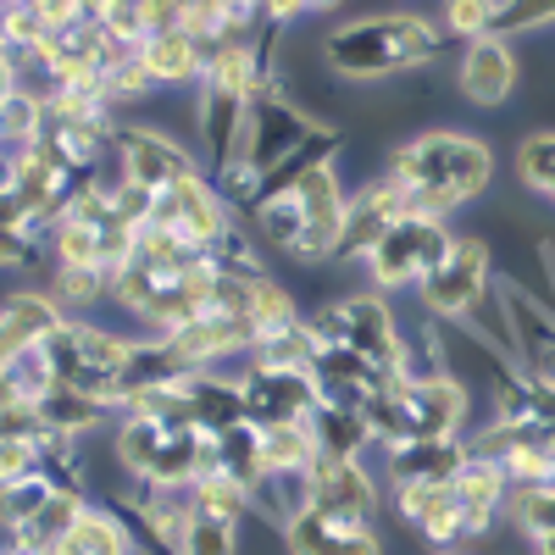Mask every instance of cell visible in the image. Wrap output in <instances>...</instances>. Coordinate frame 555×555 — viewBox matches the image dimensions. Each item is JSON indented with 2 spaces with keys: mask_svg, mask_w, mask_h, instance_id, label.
I'll list each match as a JSON object with an SVG mask.
<instances>
[{
  "mask_svg": "<svg viewBox=\"0 0 555 555\" xmlns=\"http://www.w3.org/2000/svg\"><path fill=\"white\" fill-rule=\"evenodd\" d=\"M128 350H133V339L101 328V322H78V317H67L62 328L44 339V361H51L56 384L83 389V395H101L106 405H112V384L122 373Z\"/></svg>",
  "mask_w": 555,
  "mask_h": 555,
  "instance_id": "52a82bcc",
  "label": "cell"
},
{
  "mask_svg": "<svg viewBox=\"0 0 555 555\" xmlns=\"http://www.w3.org/2000/svg\"><path fill=\"white\" fill-rule=\"evenodd\" d=\"M17 89H23V73H17V62H12V56H0V106H7V101L17 95Z\"/></svg>",
  "mask_w": 555,
  "mask_h": 555,
  "instance_id": "74e56055",
  "label": "cell"
},
{
  "mask_svg": "<svg viewBox=\"0 0 555 555\" xmlns=\"http://www.w3.org/2000/svg\"><path fill=\"white\" fill-rule=\"evenodd\" d=\"M67 322V311L51 300V295H12V300H0V366H7L12 356L44 345L56 328Z\"/></svg>",
  "mask_w": 555,
  "mask_h": 555,
  "instance_id": "44dd1931",
  "label": "cell"
},
{
  "mask_svg": "<svg viewBox=\"0 0 555 555\" xmlns=\"http://www.w3.org/2000/svg\"><path fill=\"white\" fill-rule=\"evenodd\" d=\"M517 178H522V190L555 201V128H539L517 145Z\"/></svg>",
  "mask_w": 555,
  "mask_h": 555,
  "instance_id": "836d02e7",
  "label": "cell"
},
{
  "mask_svg": "<svg viewBox=\"0 0 555 555\" xmlns=\"http://www.w3.org/2000/svg\"><path fill=\"white\" fill-rule=\"evenodd\" d=\"M311 384L322 395V405H345V411H361L373 395H384L395 384V373H384L378 361H366L361 350L350 345H328L322 339L317 361H311Z\"/></svg>",
  "mask_w": 555,
  "mask_h": 555,
  "instance_id": "9a60e30c",
  "label": "cell"
},
{
  "mask_svg": "<svg viewBox=\"0 0 555 555\" xmlns=\"http://www.w3.org/2000/svg\"><path fill=\"white\" fill-rule=\"evenodd\" d=\"M39 416H44V428L51 434H62V439H83V434H95L106 416H112V405L101 400V395H83V389H67V384H51L39 400Z\"/></svg>",
  "mask_w": 555,
  "mask_h": 555,
  "instance_id": "cb8c5ba5",
  "label": "cell"
},
{
  "mask_svg": "<svg viewBox=\"0 0 555 555\" xmlns=\"http://www.w3.org/2000/svg\"><path fill=\"white\" fill-rule=\"evenodd\" d=\"M190 366H217V361H234V356H250V345L261 339V328L240 311H222V306H206L195 322H183V328L167 334Z\"/></svg>",
  "mask_w": 555,
  "mask_h": 555,
  "instance_id": "e0dca14e",
  "label": "cell"
},
{
  "mask_svg": "<svg viewBox=\"0 0 555 555\" xmlns=\"http://www.w3.org/2000/svg\"><path fill=\"white\" fill-rule=\"evenodd\" d=\"M306 483H311V512L356 528H378V483L361 467V455H317Z\"/></svg>",
  "mask_w": 555,
  "mask_h": 555,
  "instance_id": "8fae6325",
  "label": "cell"
},
{
  "mask_svg": "<svg viewBox=\"0 0 555 555\" xmlns=\"http://www.w3.org/2000/svg\"><path fill=\"white\" fill-rule=\"evenodd\" d=\"M284 550L289 555H384L378 528H356V522H334L322 512H306L284 528Z\"/></svg>",
  "mask_w": 555,
  "mask_h": 555,
  "instance_id": "ffe728a7",
  "label": "cell"
},
{
  "mask_svg": "<svg viewBox=\"0 0 555 555\" xmlns=\"http://www.w3.org/2000/svg\"><path fill=\"white\" fill-rule=\"evenodd\" d=\"M311 328L328 339V345H350V350H361L366 361H378L384 373H395V366H400V350H405V322L395 317V306H389L384 289L328 300V306L311 317Z\"/></svg>",
  "mask_w": 555,
  "mask_h": 555,
  "instance_id": "ba28073f",
  "label": "cell"
},
{
  "mask_svg": "<svg viewBox=\"0 0 555 555\" xmlns=\"http://www.w3.org/2000/svg\"><path fill=\"white\" fill-rule=\"evenodd\" d=\"M250 95H256L250 44H222V51H211V62L201 73V101H195V133H201V167H206V178H217L222 167L240 162Z\"/></svg>",
  "mask_w": 555,
  "mask_h": 555,
  "instance_id": "3957f363",
  "label": "cell"
},
{
  "mask_svg": "<svg viewBox=\"0 0 555 555\" xmlns=\"http://www.w3.org/2000/svg\"><path fill=\"white\" fill-rule=\"evenodd\" d=\"M289 195L300 206V245H295V261H334V245H339V228H345V183L334 167H311L300 183H289Z\"/></svg>",
  "mask_w": 555,
  "mask_h": 555,
  "instance_id": "7c38bea8",
  "label": "cell"
},
{
  "mask_svg": "<svg viewBox=\"0 0 555 555\" xmlns=\"http://www.w3.org/2000/svg\"><path fill=\"white\" fill-rule=\"evenodd\" d=\"M522 83V62H517V44L500 39V34H483V39H467V56L455 67V89L467 95L473 106L494 112L517 95Z\"/></svg>",
  "mask_w": 555,
  "mask_h": 555,
  "instance_id": "5bb4252c",
  "label": "cell"
},
{
  "mask_svg": "<svg viewBox=\"0 0 555 555\" xmlns=\"http://www.w3.org/2000/svg\"><path fill=\"white\" fill-rule=\"evenodd\" d=\"M384 183L405 201V211L450 217L461 206H473L494 183V151L478 133L428 128V133H411L405 145H395L384 156Z\"/></svg>",
  "mask_w": 555,
  "mask_h": 555,
  "instance_id": "6da1fadb",
  "label": "cell"
},
{
  "mask_svg": "<svg viewBox=\"0 0 555 555\" xmlns=\"http://www.w3.org/2000/svg\"><path fill=\"white\" fill-rule=\"evenodd\" d=\"M39 128H44V95L23 83L17 95L0 106V145H7V151H28L39 139Z\"/></svg>",
  "mask_w": 555,
  "mask_h": 555,
  "instance_id": "d6a6232c",
  "label": "cell"
},
{
  "mask_svg": "<svg viewBox=\"0 0 555 555\" xmlns=\"http://www.w3.org/2000/svg\"><path fill=\"white\" fill-rule=\"evenodd\" d=\"M434 555H467V550H434Z\"/></svg>",
  "mask_w": 555,
  "mask_h": 555,
  "instance_id": "60d3db41",
  "label": "cell"
},
{
  "mask_svg": "<svg viewBox=\"0 0 555 555\" xmlns=\"http://www.w3.org/2000/svg\"><path fill=\"white\" fill-rule=\"evenodd\" d=\"M89 505V494H73L62 489L34 522H23L17 533H7V555H56V544L67 539V528L78 522V512Z\"/></svg>",
  "mask_w": 555,
  "mask_h": 555,
  "instance_id": "d4e9b609",
  "label": "cell"
},
{
  "mask_svg": "<svg viewBox=\"0 0 555 555\" xmlns=\"http://www.w3.org/2000/svg\"><path fill=\"white\" fill-rule=\"evenodd\" d=\"M139 555H145V550H139Z\"/></svg>",
  "mask_w": 555,
  "mask_h": 555,
  "instance_id": "b9f144b4",
  "label": "cell"
},
{
  "mask_svg": "<svg viewBox=\"0 0 555 555\" xmlns=\"http://www.w3.org/2000/svg\"><path fill=\"white\" fill-rule=\"evenodd\" d=\"M106 272L101 267H83V261H51V300L56 306H73V311H83V306H95V300H106Z\"/></svg>",
  "mask_w": 555,
  "mask_h": 555,
  "instance_id": "1f68e13d",
  "label": "cell"
},
{
  "mask_svg": "<svg viewBox=\"0 0 555 555\" xmlns=\"http://www.w3.org/2000/svg\"><path fill=\"white\" fill-rule=\"evenodd\" d=\"M512 512H517V528H522L528 539H544V533H555V478H550V483L512 489Z\"/></svg>",
  "mask_w": 555,
  "mask_h": 555,
  "instance_id": "d590c367",
  "label": "cell"
},
{
  "mask_svg": "<svg viewBox=\"0 0 555 555\" xmlns=\"http://www.w3.org/2000/svg\"><path fill=\"white\" fill-rule=\"evenodd\" d=\"M494 284H500V272H494L489 240L455 234L444 261L423 278V284H416V300H423V311L439 317V322H473L494 300Z\"/></svg>",
  "mask_w": 555,
  "mask_h": 555,
  "instance_id": "5b68a950",
  "label": "cell"
},
{
  "mask_svg": "<svg viewBox=\"0 0 555 555\" xmlns=\"http://www.w3.org/2000/svg\"><path fill=\"white\" fill-rule=\"evenodd\" d=\"M405 211V201L389 190L384 178L361 183V190L350 195L345 206V228H339V245H334V261H366L373 256V245L389 234V222Z\"/></svg>",
  "mask_w": 555,
  "mask_h": 555,
  "instance_id": "ac0fdd59",
  "label": "cell"
},
{
  "mask_svg": "<svg viewBox=\"0 0 555 555\" xmlns=\"http://www.w3.org/2000/svg\"><path fill=\"white\" fill-rule=\"evenodd\" d=\"M455 245L450 234V217H434V211H400L389 222V234L373 245V256H366V278L389 295V289H416L423 278L444 261V250Z\"/></svg>",
  "mask_w": 555,
  "mask_h": 555,
  "instance_id": "8992f818",
  "label": "cell"
},
{
  "mask_svg": "<svg viewBox=\"0 0 555 555\" xmlns=\"http://www.w3.org/2000/svg\"><path fill=\"white\" fill-rule=\"evenodd\" d=\"M461 461H467V439H411L384 450V473L389 489H439L461 473Z\"/></svg>",
  "mask_w": 555,
  "mask_h": 555,
  "instance_id": "d6986e66",
  "label": "cell"
},
{
  "mask_svg": "<svg viewBox=\"0 0 555 555\" xmlns=\"http://www.w3.org/2000/svg\"><path fill=\"white\" fill-rule=\"evenodd\" d=\"M139 62H145V73L156 83H201L211 51H206V39H195L190 28H156L145 44H139Z\"/></svg>",
  "mask_w": 555,
  "mask_h": 555,
  "instance_id": "7402d4cb",
  "label": "cell"
},
{
  "mask_svg": "<svg viewBox=\"0 0 555 555\" xmlns=\"http://www.w3.org/2000/svg\"><path fill=\"white\" fill-rule=\"evenodd\" d=\"M117 178L133 183V190H172L183 178H201V156L190 145H178L172 133H156V128H139V122H117Z\"/></svg>",
  "mask_w": 555,
  "mask_h": 555,
  "instance_id": "30bf717a",
  "label": "cell"
},
{
  "mask_svg": "<svg viewBox=\"0 0 555 555\" xmlns=\"http://www.w3.org/2000/svg\"><path fill=\"white\" fill-rule=\"evenodd\" d=\"M550 23H555V0H500V12H494L500 39H522V34H539Z\"/></svg>",
  "mask_w": 555,
  "mask_h": 555,
  "instance_id": "8d00e7d4",
  "label": "cell"
},
{
  "mask_svg": "<svg viewBox=\"0 0 555 555\" xmlns=\"http://www.w3.org/2000/svg\"><path fill=\"white\" fill-rule=\"evenodd\" d=\"M217 478H228L234 489H245L256 500L261 478H267V455H261V428L256 423H240L217 434Z\"/></svg>",
  "mask_w": 555,
  "mask_h": 555,
  "instance_id": "4316f807",
  "label": "cell"
},
{
  "mask_svg": "<svg viewBox=\"0 0 555 555\" xmlns=\"http://www.w3.org/2000/svg\"><path fill=\"white\" fill-rule=\"evenodd\" d=\"M0 56H12V39H7V28H0Z\"/></svg>",
  "mask_w": 555,
  "mask_h": 555,
  "instance_id": "ab89813d",
  "label": "cell"
},
{
  "mask_svg": "<svg viewBox=\"0 0 555 555\" xmlns=\"http://www.w3.org/2000/svg\"><path fill=\"white\" fill-rule=\"evenodd\" d=\"M245 411L256 428H289V423H311V411L322 405L311 373H284V366H245Z\"/></svg>",
  "mask_w": 555,
  "mask_h": 555,
  "instance_id": "4fadbf2b",
  "label": "cell"
},
{
  "mask_svg": "<svg viewBox=\"0 0 555 555\" xmlns=\"http://www.w3.org/2000/svg\"><path fill=\"white\" fill-rule=\"evenodd\" d=\"M467 411H473V395L461 378H423V384L395 378L384 395L361 405L366 428H373V444H384V450L411 444V439H461Z\"/></svg>",
  "mask_w": 555,
  "mask_h": 555,
  "instance_id": "277c9868",
  "label": "cell"
},
{
  "mask_svg": "<svg viewBox=\"0 0 555 555\" xmlns=\"http://www.w3.org/2000/svg\"><path fill=\"white\" fill-rule=\"evenodd\" d=\"M306 428L317 439V455H361L366 444H373L366 416L361 411H345V405H317Z\"/></svg>",
  "mask_w": 555,
  "mask_h": 555,
  "instance_id": "83f0119b",
  "label": "cell"
},
{
  "mask_svg": "<svg viewBox=\"0 0 555 555\" xmlns=\"http://www.w3.org/2000/svg\"><path fill=\"white\" fill-rule=\"evenodd\" d=\"M450 34L423 12H366L322 34V62L350 83H384L444 56Z\"/></svg>",
  "mask_w": 555,
  "mask_h": 555,
  "instance_id": "7a4b0ae2",
  "label": "cell"
},
{
  "mask_svg": "<svg viewBox=\"0 0 555 555\" xmlns=\"http://www.w3.org/2000/svg\"><path fill=\"white\" fill-rule=\"evenodd\" d=\"M450 494L461 505V528H467V544L489 539L494 522L505 517V500H512V478H505L500 461L467 450V461H461V473L450 478Z\"/></svg>",
  "mask_w": 555,
  "mask_h": 555,
  "instance_id": "2e32d148",
  "label": "cell"
},
{
  "mask_svg": "<svg viewBox=\"0 0 555 555\" xmlns=\"http://www.w3.org/2000/svg\"><path fill=\"white\" fill-rule=\"evenodd\" d=\"M533 550H539V555H555V533H544V539H533Z\"/></svg>",
  "mask_w": 555,
  "mask_h": 555,
  "instance_id": "f35d334b",
  "label": "cell"
},
{
  "mask_svg": "<svg viewBox=\"0 0 555 555\" xmlns=\"http://www.w3.org/2000/svg\"><path fill=\"white\" fill-rule=\"evenodd\" d=\"M62 489L44 478V473H28V478H12L0 483V533H17L23 522H34L44 505H51Z\"/></svg>",
  "mask_w": 555,
  "mask_h": 555,
  "instance_id": "f1b7e54d",
  "label": "cell"
},
{
  "mask_svg": "<svg viewBox=\"0 0 555 555\" xmlns=\"http://www.w3.org/2000/svg\"><path fill=\"white\" fill-rule=\"evenodd\" d=\"M56 555H139V539H133V528L117 505L89 500L78 512V522L67 528V539L56 544Z\"/></svg>",
  "mask_w": 555,
  "mask_h": 555,
  "instance_id": "603a6c76",
  "label": "cell"
},
{
  "mask_svg": "<svg viewBox=\"0 0 555 555\" xmlns=\"http://www.w3.org/2000/svg\"><path fill=\"white\" fill-rule=\"evenodd\" d=\"M494 12H500V0H444V7H439V28L467 44V39L494 34Z\"/></svg>",
  "mask_w": 555,
  "mask_h": 555,
  "instance_id": "e575fe53",
  "label": "cell"
},
{
  "mask_svg": "<svg viewBox=\"0 0 555 555\" xmlns=\"http://www.w3.org/2000/svg\"><path fill=\"white\" fill-rule=\"evenodd\" d=\"M261 455H267V473H311L317 461V439L306 423L289 428H261Z\"/></svg>",
  "mask_w": 555,
  "mask_h": 555,
  "instance_id": "4dcf8cb0",
  "label": "cell"
},
{
  "mask_svg": "<svg viewBox=\"0 0 555 555\" xmlns=\"http://www.w3.org/2000/svg\"><path fill=\"white\" fill-rule=\"evenodd\" d=\"M322 350V334L311 322H278V328H261V339L250 345V361L256 366H284V373H311V361Z\"/></svg>",
  "mask_w": 555,
  "mask_h": 555,
  "instance_id": "484cf974",
  "label": "cell"
},
{
  "mask_svg": "<svg viewBox=\"0 0 555 555\" xmlns=\"http://www.w3.org/2000/svg\"><path fill=\"white\" fill-rule=\"evenodd\" d=\"M151 222L167 228V234H178L183 245L206 250V256H217L228 240H234V206L222 201V190H217L206 172L172 183V190H162L156 206H151Z\"/></svg>",
  "mask_w": 555,
  "mask_h": 555,
  "instance_id": "9c48e42d",
  "label": "cell"
},
{
  "mask_svg": "<svg viewBox=\"0 0 555 555\" xmlns=\"http://www.w3.org/2000/svg\"><path fill=\"white\" fill-rule=\"evenodd\" d=\"M44 256V234L28 222L17 195H0V267H34Z\"/></svg>",
  "mask_w": 555,
  "mask_h": 555,
  "instance_id": "f546056e",
  "label": "cell"
}]
</instances>
